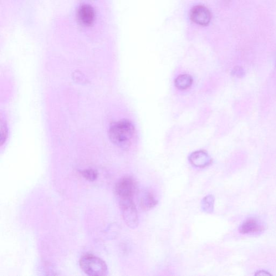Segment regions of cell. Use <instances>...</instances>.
Masks as SVG:
<instances>
[{
    "mask_svg": "<svg viewBox=\"0 0 276 276\" xmlns=\"http://www.w3.org/2000/svg\"><path fill=\"white\" fill-rule=\"evenodd\" d=\"M135 130L134 125L129 121L121 120L116 122L110 128V139L115 145L125 147L130 145L134 139Z\"/></svg>",
    "mask_w": 276,
    "mask_h": 276,
    "instance_id": "obj_1",
    "label": "cell"
},
{
    "mask_svg": "<svg viewBox=\"0 0 276 276\" xmlns=\"http://www.w3.org/2000/svg\"><path fill=\"white\" fill-rule=\"evenodd\" d=\"M81 270L89 276H105L108 272L104 260L93 255H85L79 260Z\"/></svg>",
    "mask_w": 276,
    "mask_h": 276,
    "instance_id": "obj_2",
    "label": "cell"
},
{
    "mask_svg": "<svg viewBox=\"0 0 276 276\" xmlns=\"http://www.w3.org/2000/svg\"><path fill=\"white\" fill-rule=\"evenodd\" d=\"M136 190L135 181L129 177L120 178L117 182L115 187L116 194L119 201L132 199Z\"/></svg>",
    "mask_w": 276,
    "mask_h": 276,
    "instance_id": "obj_3",
    "label": "cell"
},
{
    "mask_svg": "<svg viewBox=\"0 0 276 276\" xmlns=\"http://www.w3.org/2000/svg\"><path fill=\"white\" fill-rule=\"evenodd\" d=\"M119 202L122 216L127 226L132 229L136 228L139 224V219L137 208L132 199Z\"/></svg>",
    "mask_w": 276,
    "mask_h": 276,
    "instance_id": "obj_4",
    "label": "cell"
},
{
    "mask_svg": "<svg viewBox=\"0 0 276 276\" xmlns=\"http://www.w3.org/2000/svg\"><path fill=\"white\" fill-rule=\"evenodd\" d=\"M76 17L81 26L90 27L94 24L95 21V9L89 4H81L77 10Z\"/></svg>",
    "mask_w": 276,
    "mask_h": 276,
    "instance_id": "obj_5",
    "label": "cell"
},
{
    "mask_svg": "<svg viewBox=\"0 0 276 276\" xmlns=\"http://www.w3.org/2000/svg\"><path fill=\"white\" fill-rule=\"evenodd\" d=\"M192 21L201 26H206L210 23L212 15L208 9L203 6H197L193 8L190 14Z\"/></svg>",
    "mask_w": 276,
    "mask_h": 276,
    "instance_id": "obj_6",
    "label": "cell"
},
{
    "mask_svg": "<svg viewBox=\"0 0 276 276\" xmlns=\"http://www.w3.org/2000/svg\"><path fill=\"white\" fill-rule=\"evenodd\" d=\"M140 206L144 211H149L155 207L158 204L154 194L150 191L143 192L140 197Z\"/></svg>",
    "mask_w": 276,
    "mask_h": 276,
    "instance_id": "obj_7",
    "label": "cell"
},
{
    "mask_svg": "<svg viewBox=\"0 0 276 276\" xmlns=\"http://www.w3.org/2000/svg\"><path fill=\"white\" fill-rule=\"evenodd\" d=\"M190 161L196 167H204L210 163L211 159L207 153L197 151L192 153L190 157Z\"/></svg>",
    "mask_w": 276,
    "mask_h": 276,
    "instance_id": "obj_8",
    "label": "cell"
},
{
    "mask_svg": "<svg viewBox=\"0 0 276 276\" xmlns=\"http://www.w3.org/2000/svg\"><path fill=\"white\" fill-rule=\"evenodd\" d=\"M263 229V227L257 220L251 218L248 219L243 223L239 228V232L244 234L255 233L262 231Z\"/></svg>",
    "mask_w": 276,
    "mask_h": 276,
    "instance_id": "obj_9",
    "label": "cell"
},
{
    "mask_svg": "<svg viewBox=\"0 0 276 276\" xmlns=\"http://www.w3.org/2000/svg\"><path fill=\"white\" fill-rule=\"evenodd\" d=\"M193 79L190 75H181L178 76L175 80V85L177 88L180 90L187 89L192 85Z\"/></svg>",
    "mask_w": 276,
    "mask_h": 276,
    "instance_id": "obj_10",
    "label": "cell"
},
{
    "mask_svg": "<svg viewBox=\"0 0 276 276\" xmlns=\"http://www.w3.org/2000/svg\"><path fill=\"white\" fill-rule=\"evenodd\" d=\"M214 197L213 196L204 197L201 202V208L204 212L212 213L214 211Z\"/></svg>",
    "mask_w": 276,
    "mask_h": 276,
    "instance_id": "obj_11",
    "label": "cell"
},
{
    "mask_svg": "<svg viewBox=\"0 0 276 276\" xmlns=\"http://www.w3.org/2000/svg\"><path fill=\"white\" fill-rule=\"evenodd\" d=\"M80 173L85 179L90 181H95L99 176L98 172L93 169L85 170Z\"/></svg>",
    "mask_w": 276,
    "mask_h": 276,
    "instance_id": "obj_12",
    "label": "cell"
},
{
    "mask_svg": "<svg viewBox=\"0 0 276 276\" xmlns=\"http://www.w3.org/2000/svg\"><path fill=\"white\" fill-rule=\"evenodd\" d=\"M233 72L235 76L239 77V78H242V76L244 75V71L241 68L237 67L234 69Z\"/></svg>",
    "mask_w": 276,
    "mask_h": 276,
    "instance_id": "obj_13",
    "label": "cell"
},
{
    "mask_svg": "<svg viewBox=\"0 0 276 276\" xmlns=\"http://www.w3.org/2000/svg\"><path fill=\"white\" fill-rule=\"evenodd\" d=\"M255 275H259V276H268V275H271V274H270L269 273L266 272H265V271H259V272H257L256 274H255Z\"/></svg>",
    "mask_w": 276,
    "mask_h": 276,
    "instance_id": "obj_14",
    "label": "cell"
}]
</instances>
